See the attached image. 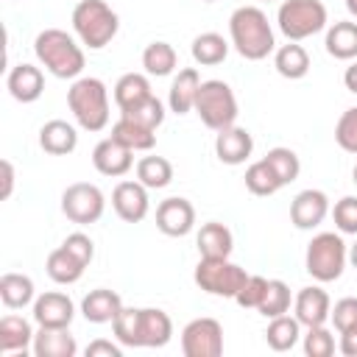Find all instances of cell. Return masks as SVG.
<instances>
[{
	"mask_svg": "<svg viewBox=\"0 0 357 357\" xmlns=\"http://www.w3.org/2000/svg\"><path fill=\"white\" fill-rule=\"evenodd\" d=\"M0 170H3V192H0V198L6 201L14 192V165H11V159H3L0 162Z\"/></svg>",
	"mask_w": 357,
	"mask_h": 357,
	"instance_id": "obj_49",
	"label": "cell"
},
{
	"mask_svg": "<svg viewBox=\"0 0 357 357\" xmlns=\"http://www.w3.org/2000/svg\"><path fill=\"white\" fill-rule=\"evenodd\" d=\"M265 290H268V279L265 276H257V273H248V279L240 287V293L234 296V301L240 307H245V310H257L259 301H262V296H265Z\"/></svg>",
	"mask_w": 357,
	"mask_h": 357,
	"instance_id": "obj_44",
	"label": "cell"
},
{
	"mask_svg": "<svg viewBox=\"0 0 357 357\" xmlns=\"http://www.w3.org/2000/svg\"><path fill=\"white\" fill-rule=\"evenodd\" d=\"M301 340V324H298V318L293 315H276V318H271V324H268V329H265V343L273 349V351H290L296 343Z\"/></svg>",
	"mask_w": 357,
	"mask_h": 357,
	"instance_id": "obj_32",
	"label": "cell"
},
{
	"mask_svg": "<svg viewBox=\"0 0 357 357\" xmlns=\"http://www.w3.org/2000/svg\"><path fill=\"white\" fill-rule=\"evenodd\" d=\"M92 165L100 176H126L131 167H134V151L126 148L123 142H117L112 134L106 139H100L95 148H92Z\"/></svg>",
	"mask_w": 357,
	"mask_h": 357,
	"instance_id": "obj_16",
	"label": "cell"
},
{
	"mask_svg": "<svg viewBox=\"0 0 357 357\" xmlns=\"http://www.w3.org/2000/svg\"><path fill=\"white\" fill-rule=\"evenodd\" d=\"M201 123L212 131H223L229 126L237 123V114H240V106H237V95L234 89L220 81V78H209V81H201V89H198V98H195V109H192Z\"/></svg>",
	"mask_w": 357,
	"mask_h": 357,
	"instance_id": "obj_5",
	"label": "cell"
},
{
	"mask_svg": "<svg viewBox=\"0 0 357 357\" xmlns=\"http://www.w3.org/2000/svg\"><path fill=\"white\" fill-rule=\"evenodd\" d=\"M343 84H346V89H349L351 95H357V59L346 67V73H343Z\"/></svg>",
	"mask_w": 357,
	"mask_h": 357,
	"instance_id": "obj_50",
	"label": "cell"
},
{
	"mask_svg": "<svg viewBox=\"0 0 357 357\" xmlns=\"http://www.w3.org/2000/svg\"><path fill=\"white\" fill-rule=\"evenodd\" d=\"M346 11H349V14L357 20V0H346Z\"/></svg>",
	"mask_w": 357,
	"mask_h": 357,
	"instance_id": "obj_52",
	"label": "cell"
},
{
	"mask_svg": "<svg viewBox=\"0 0 357 357\" xmlns=\"http://www.w3.org/2000/svg\"><path fill=\"white\" fill-rule=\"evenodd\" d=\"M156 229L162 234H167V237H187L195 229V206L181 195L159 201V206H156Z\"/></svg>",
	"mask_w": 357,
	"mask_h": 357,
	"instance_id": "obj_11",
	"label": "cell"
},
{
	"mask_svg": "<svg viewBox=\"0 0 357 357\" xmlns=\"http://www.w3.org/2000/svg\"><path fill=\"white\" fill-rule=\"evenodd\" d=\"M173 337V321L159 307H137V349H162Z\"/></svg>",
	"mask_w": 357,
	"mask_h": 357,
	"instance_id": "obj_12",
	"label": "cell"
},
{
	"mask_svg": "<svg viewBox=\"0 0 357 357\" xmlns=\"http://www.w3.org/2000/svg\"><path fill=\"white\" fill-rule=\"evenodd\" d=\"M346 262H349V245L343 243L340 234L335 231H321L310 240L307 245V254H304V268L307 273L326 284V282H335L343 276L346 271Z\"/></svg>",
	"mask_w": 357,
	"mask_h": 357,
	"instance_id": "obj_6",
	"label": "cell"
},
{
	"mask_svg": "<svg viewBox=\"0 0 357 357\" xmlns=\"http://www.w3.org/2000/svg\"><path fill=\"white\" fill-rule=\"evenodd\" d=\"M176 64H178V53H176V47L170 42L159 39V42L145 45V50H142V70L148 75L165 78V75H170L176 70Z\"/></svg>",
	"mask_w": 357,
	"mask_h": 357,
	"instance_id": "obj_34",
	"label": "cell"
},
{
	"mask_svg": "<svg viewBox=\"0 0 357 357\" xmlns=\"http://www.w3.org/2000/svg\"><path fill=\"white\" fill-rule=\"evenodd\" d=\"M329 198L324 190H301L293 201H290V223L301 231H312L315 226H321L329 215Z\"/></svg>",
	"mask_w": 357,
	"mask_h": 357,
	"instance_id": "obj_14",
	"label": "cell"
},
{
	"mask_svg": "<svg viewBox=\"0 0 357 357\" xmlns=\"http://www.w3.org/2000/svg\"><path fill=\"white\" fill-rule=\"evenodd\" d=\"M254 151V137L248 128H240V126H229L223 131L215 134V156L223 162V165H243Z\"/></svg>",
	"mask_w": 357,
	"mask_h": 357,
	"instance_id": "obj_19",
	"label": "cell"
},
{
	"mask_svg": "<svg viewBox=\"0 0 357 357\" xmlns=\"http://www.w3.org/2000/svg\"><path fill=\"white\" fill-rule=\"evenodd\" d=\"M290 304H293V293H290L287 282H282V279H268V290H265V296H262L257 312L271 321V318H276V315L290 312Z\"/></svg>",
	"mask_w": 357,
	"mask_h": 357,
	"instance_id": "obj_37",
	"label": "cell"
},
{
	"mask_svg": "<svg viewBox=\"0 0 357 357\" xmlns=\"http://www.w3.org/2000/svg\"><path fill=\"white\" fill-rule=\"evenodd\" d=\"M33 326L22 315H3L0 318V351L3 354H17L33 349Z\"/></svg>",
	"mask_w": 357,
	"mask_h": 357,
	"instance_id": "obj_24",
	"label": "cell"
},
{
	"mask_svg": "<svg viewBox=\"0 0 357 357\" xmlns=\"http://www.w3.org/2000/svg\"><path fill=\"white\" fill-rule=\"evenodd\" d=\"M324 47L332 59L337 61H354L357 59V22L354 20H340L326 28Z\"/></svg>",
	"mask_w": 357,
	"mask_h": 357,
	"instance_id": "obj_26",
	"label": "cell"
},
{
	"mask_svg": "<svg viewBox=\"0 0 357 357\" xmlns=\"http://www.w3.org/2000/svg\"><path fill=\"white\" fill-rule=\"evenodd\" d=\"M67 106L84 131H103L109 126V89L95 75H81L70 84Z\"/></svg>",
	"mask_w": 357,
	"mask_h": 357,
	"instance_id": "obj_4",
	"label": "cell"
},
{
	"mask_svg": "<svg viewBox=\"0 0 357 357\" xmlns=\"http://www.w3.org/2000/svg\"><path fill=\"white\" fill-rule=\"evenodd\" d=\"M190 53H192L195 64L215 67V64H220V61L229 56V42H226L218 31H204V33H198V36L192 39Z\"/></svg>",
	"mask_w": 357,
	"mask_h": 357,
	"instance_id": "obj_33",
	"label": "cell"
},
{
	"mask_svg": "<svg viewBox=\"0 0 357 357\" xmlns=\"http://www.w3.org/2000/svg\"><path fill=\"white\" fill-rule=\"evenodd\" d=\"M120 310H123V298H120V293H114L109 287L89 290L81 301V315L89 324H112Z\"/></svg>",
	"mask_w": 357,
	"mask_h": 357,
	"instance_id": "obj_23",
	"label": "cell"
},
{
	"mask_svg": "<svg viewBox=\"0 0 357 357\" xmlns=\"http://www.w3.org/2000/svg\"><path fill=\"white\" fill-rule=\"evenodd\" d=\"M293 312L298 318L301 326H321L329 321V312H332V298L324 287L318 284H310V287H301L296 296H293Z\"/></svg>",
	"mask_w": 357,
	"mask_h": 357,
	"instance_id": "obj_17",
	"label": "cell"
},
{
	"mask_svg": "<svg viewBox=\"0 0 357 357\" xmlns=\"http://www.w3.org/2000/svg\"><path fill=\"white\" fill-rule=\"evenodd\" d=\"M195 245H198V254L206 257V259H226L234 251V234H231V229L226 223L209 220V223H204L198 229Z\"/></svg>",
	"mask_w": 357,
	"mask_h": 357,
	"instance_id": "obj_20",
	"label": "cell"
},
{
	"mask_svg": "<svg viewBox=\"0 0 357 357\" xmlns=\"http://www.w3.org/2000/svg\"><path fill=\"white\" fill-rule=\"evenodd\" d=\"M123 117H131V120H137V123H142V126H148V128H159L162 123H165V103L156 98V95H151V98H145L142 103H137V106H131V109H126V112H120Z\"/></svg>",
	"mask_w": 357,
	"mask_h": 357,
	"instance_id": "obj_40",
	"label": "cell"
},
{
	"mask_svg": "<svg viewBox=\"0 0 357 357\" xmlns=\"http://www.w3.org/2000/svg\"><path fill=\"white\" fill-rule=\"evenodd\" d=\"M33 354L36 357H75L78 343L70 335V326L56 329V326H39L33 337Z\"/></svg>",
	"mask_w": 357,
	"mask_h": 357,
	"instance_id": "obj_25",
	"label": "cell"
},
{
	"mask_svg": "<svg viewBox=\"0 0 357 357\" xmlns=\"http://www.w3.org/2000/svg\"><path fill=\"white\" fill-rule=\"evenodd\" d=\"M0 301L8 310H22L36 301V284L28 273L8 271L0 276Z\"/></svg>",
	"mask_w": 357,
	"mask_h": 357,
	"instance_id": "obj_27",
	"label": "cell"
},
{
	"mask_svg": "<svg viewBox=\"0 0 357 357\" xmlns=\"http://www.w3.org/2000/svg\"><path fill=\"white\" fill-rule=\"evenodd\" d=\"M61 245H64L67 251H73L84 265H89L92 257H95V243H92V237L84 234V231H73V234H67Z\"/></svg>",
	"mask_w": 357,
	"mask_h": 357,
	"instance_id": "obj_46",
	"label": "cell"
},
{
	"mask_svg": "<svg viewBox=\"0 0 357 357\" xmlns=\"http://www.w3.org/2000/svg\"><path fill=\"white\" fill-rule=\"evenodd\" d=\"M195 284L209 293V296H220V298H234L240 293V287L245 284L248 273L245 268H240L237 262H231L229 257L226 259H206L201 257L198 265H195V273H192Z\"/></svg>",
	"mask_w": 357,
	"mask_h": 357,
	"instance_id": "obj_8",
	"label": "cell"
},
{
	"mask_svg": "<svg viewBox=\"0 0 357 357\" xmlns=\"http://www.w3.org/2000/svg\"><path fill=\"white\" fill-rule=\"evenodd\" d=\"M184 357H220L223 354V326L218 318H192L181 329Z\"/></svg>",
	"mask_w": 357,
	"mask_h": 357,
	"instance_id": "obj_10",
	"label": "cell"
},
{
	"mask_svg": "<svg viewBox=\"0 0 357 357\" xmlns=\"http://www.w3.org/2000/svg\"><path fill=\"white\" fill-rule=\"evenodd\" d=\"M70 22L78 42L89 50H103L120 31V17L106 0H78Z\"/></svg>",
	"mask_w": 357,
	"mask_h": 357,
	"instance_id": "obj_3",
	"label": "cell"
},
{
	"mask_svg": "<svg viewBox=\"0 0 357 357\" xmlns=\"http://www.w3.org/2000/svg\"><path fill=\"white\" fill-rule=\"evenodd\" d=\"M349 262L357 268V240H354V245H349Z\"/></svg>",
	"mask_w": 357,
	"mask_h": 357,
	"instance_id": "obj_51",
	"label": "cell"
},
{
	"mask_svg": "<svg viewBox=\"0 0 357 357\" xmlns=\"http://www.w3.org/2000/svg\"><path fill=\"white\" fill-rule=\"evenodd\" d=\"M329 22V11L321 0H282L276 11V25L287 42H301L321 33Z\"/></svg>",
	"mask_w": 357,
	"mask_h": 357,
	"instance_id": "obj_7",
	"label": "cell"
},
{
	"mask_svg": "<svg viewBox=\"0 0 357 357\" xmlns=\"http://www.w3.org/2000/svg\"><path fill=\"white\" fill-rule=\"evenodd\" d=\"M282 187H284V184L279 181V176L273 173V167H271L265 159L251 162V165L245 167V190H248V192H254V195L265 198V195L279 192Z\"/></svg>",
	"mask_w": 357,
	"mask_h": 357,
	"instance_id": "obj_36",
	"label": "cell"
},
{
	"mask_svg": "<svg viewBox=\"0 0 357 357\" xmlns=\"http://www.w3.org/2000/svg\"><path fill=\"white\" fill-rule=\"evenodd\" d=\"M86 357H123V343H112V340H92L86 346Z\"/></svg>",
	"mask_w": 357,
	"mask_h": 357,
	"instance_id": "obj_47",
	"label": "cell"
},
{
	"mask_svg": "<svg viewBox=\"0 0 357 357\" xmlns=\"http://www.w3.org/2000/svg\"><path fill=\"white\" fill-rule=\"evenodd\" d=\"M351 181L357 184V165H354V170H351Z\"/></svg>",
	"mask_w": 357,
	"mask_h": 357,
	"instance_id": "obj_53",
	"label": "cell"
},
{
	"mask_svg": "<svg viewBox=\"0 0 357 357\" xmlns=\"http://www.w3.org/2000/svg\"><path fill=\"white\" fill-rule=\"evenodd\" d=\"M337 349L343 357H357V326L340 332V340H337Z\"/></svg>",
	"mask_w": 357,
	"mask_h": 357,
	"instance_id": "obj_48",
	"label": "cell"
},
{
	"mask_svg": "<svg viewBox=\"0 0 357 357\" xmlns=\"http://www.w3.org/2000/svg\"><path fill=\"white\" fill-rule=\"evenodd\" d=\"M33 53L36 61L56 78H81L84 67H86V56L84 47L78 45V39L61 28H45L36 33L33 39Z\"/></svg>",
	"mask_w": 357,
	"mask_h": 357,
	"instance_id": "obj_2",
	"label": "cell"
},
{
	"mask_svg": "<svg viewBox=\"0 0 357 357\" xmlns=\"http://www.w3.org/2000/svg\"><path fill=\"white\" fill-rule=\"evenodd\" d=\"M6 89L20 103H33L45 92V73L36 64H14L6 75Z\"/></svg>",
	"mask_w": 357,
	"mask_h": 357,
	"instance_id": "obj_18",
	"label": "cell"
},
{
	"mask_svg": "<svg viewBox=\"0 0 357 357\" xmlns=\"http://www.w3.org/2000/svg\"><path fill=\"white\" fill-rule=\"evenodd\" d=\"M201 89V73L195 67H184L173 75L170 92H167V106L173 114H187L195 109V98Z\"/></svg>",
	"mask_w": 357,
	"mask_h": 357,
	"instance_id": "obj_21",
	"label": "cell"
},
{
	"mask_svg": "<svg viewBox=\"0 0 357 357\" xmlns=\"http://www.w3.org/2000/svg\"><path fill=\"white\" fill-rule=\"evenodd\" d=\"M103 209H106V198L98 184L75 181L61 192V212L70 223H78V226L98 223L103 218Z\"/></svg>",
	"mask_w": 357,
	"mask_h": 357,
	"instance_id": "obj_9",
	"label": "cell"
},
{
	"mask_svg": "<svg viewBox=\"0 0 357 357\" xmlns=\"http://www.w3.org/2000/svg\"><path fill=\"white\" fill-rule=\"evenodd\" d=\"M204 3H215V0H204Z\"/></svg>",
	"mask_w": 357,
	"mask_h": 357,
	"instance_id": "obj_54",
	"label": "cell"
},
{
	"mask_svg": "<svg viewBox=\"0 0 357 357\" xmlns=\"http://www.w3.org/2000/svg\"><path fill=\"white\" fill-rule=\"evenodd\" d=\"M112 137L117 142H123L126 148H131V151H151L156 145V131L153 128H148V126H142L131 117H123V114L112 126Z\"/></svg>",
	"mask_w": 357,
	"mask_h": 357,
	"instance_id": "obj_31",
	"label": "cell"
},
{
	"mask_svg": "<svg viewBox=\"0 0 357 357\" xmlns=\"http://www.w3.org/2000/svg\"><path fill=\"white\" fill-rule=\"evenodd\" d=\"M75 318V304L67 293L61 290H47L42 296H36L33 301V321L36 326H56V329H64L70 326Z\"/></svg>",
	"mask_w": 357,
	"mask_h": 357,
	"instance_id": "obj_15",
	"label": "cell"
},
{
	"mask_svg": "<svg viewBox=\"0 0 357 357\" xmlns=\"http://www.w3.org/2000/svg\"><path fill=\"white\" fill-rule=\"evenodd\" d=\"M329 321L335 324L337 332H346L351 326H357V298L354 296H343L335 301L332 312H329Z\"/></svg>",
	"mask_w": 357,
	"mask_h": 357,
	"instance_id": "obj_45",
	"label": "cell"
},
{
	"mask_svg": "<svg viewBox=\"0 0 357 357\" xmlns=\"http://www.w3.org/2000/svg\"><path fill=\"white\" fill-rule=\"evenodd\" d=\"M262 3H271V0H262Z\"/></svg>",
	"mask_w": 357,
	"mask_h": 357,
	"instance_id": "obj_55",
	"label": "cell"
},
{
	"mask_svg": "<svg viewBox=\"0 0 357 357\" xmlns=\"http://www.w3.org/2000/svg\"><path fill=\"white\" fill-rule=\"evenodd\" d=\"M262 159L273 167V173L279 176V181H282V184L296 181V178H298V173H301V159H298V153H296L293 148L276 145V148H271Z\"/></svg>",
	"mask_w": 357,
	"mask_h": 357,
	"instance_id": "obj_38",
	"label": "cell"
},
{
	"mask_svg": "<svg viewBox=\"0 0 357 357\" xmlns=\"http://www.w3.org/2000/svg\"><path fill=\"white\" fill-rule=\"evenodd\" d=\"M229 39H231V47L248 61H262L276 50L273 28L268 22V14L259 6H240L231 11Z\"/></svg>",
	"mask_w": 357,
	"mask_h": 357,
	"instance_id": "obj_1",
	"label": "cell"
},
{
	"mask_svg": "<svg viewBox=\"0 0 357 357\" xmlns=\"http://www.w3.org/2000/svg\"><path fill=\"white\" fill-rule=\"evenodd\" d=\"M301 349L307 357H332L337 343L335 335L326 329V324H321V326H307V335H301Z\"/></svg>",
	"mask_w": 357,
	"mask_h": 357,
	"instance_id": "obj_39",
	"label": "cell"
},
{
	"mask_svg": "<svg viewBox=\"0 0 357 357\" xmlns=\"http://www.w3.org/2000/svg\"><path fill=\"white\" fill-rule=\"evenodd\" d=\"M332 220L340 234H354L357 237V195H343L332 206Z\"/></svg>",
	"mask_w": 357,
	"mask_h": 357,
	"instance_id": "obj_41",
	"label": "cell"
},
{
	"mask_svg": "<svg viewBox=\"0 0 357 357\" xmlns=\"http://www.w3.org/2000/svg\"><path fill=\"white\" fill-rule=\"evenodd\" d=\"M112 332H114L117 343L137 349V307H123L117 312V318L112 321Z\"/></svg>",
	"mask_w": 357,
	"mask_h": 357,
	"instance_id": "obj_43",
	"label": "cell"
},
{
	"mask_svg": "<svg viewBox=\"0 0 357 357\" xmlns=\"http://www.w3.org/2000/svg\"><path fill=\"white\" fill-rule=\"evenodd\" d=\"M112 206L117 212L120 220L126 223H139L145 220L148 209H151V198H148V187L142 181H117V187L112 190Z\"/></svg>",
	"mask_w": 357,
	"mask_h": 357,
	"instance_id": "obj_13",
	"label": "cell"
},
{
	"mask_svg": "<svg viewBox=\"0 0 357 357\" xmlns=\"http://www.w3.org/2000/svg\"><path fill=\"white\" fill-rule=\"evenodd\" d=\"M273 67L287 81H301L310 73V53L298 42H287L273 50Z\"/></svg>",
	"mask_w": 357,
	"mask_h": 357,
	"instance_id": "obj_28",
	"label": "cell"
},
{
	"mask_svg": "<svg viewBox=\"0 0 357 357\" xmlns=\"http://www.w3.org/2000/svg\"><path fill=\"white\" fill-rule=\"evenodd\" d=\"M45 271H47V276H50L56 284H75V282L84 276L86 265H84L73 251H67L64 245H59V248H53V251L47 254Z\"/></svg>",
	"mask_w": 357,
	"mask_h": 357,
	"instance_id": "obj_30",
	"label": "cell"
},
{
	"mask_svg": "<svg viewBox=\"0 0 357 357\" xmlns=\"http://www.w3.org/2000/svg\"><path fill=\"white\" fill-rule=\"evenodd\" d=\"M137 181H142L148 190H162L173 181V165L165 156H142L137 162Z\"/></svg>",
	"mask_w": 357,
	"mask_h": 357,
	"instance_id": "obj_35",
	"label": "cell"
},
{
	"mask_svg": "<svg viewBox=\"0 0 357 357\" xmlns=\"http://www.w3.org/2000/svg\"><path fill=\"white\" fill-rule=\"evenodd\" d=\"M39 148L50 156H67L78 148V131L67 120H47L39 128Z\"/></svg>",
	"mask_w": 357,
	"mask_h": 357,
	"instance_id": "obj_22",
	"label": "cell"
},
{
	"mask_svg": "<svg viewBox=\"0 0 357 357\" xmlns=\"http://www.w3.org/2000/svg\"><path fill=\"white\" fill-rule=\"evenodd\" d=\"M151 95H153V89H151L148 73H126V75L117 78V84H114V89H112V98H114V103H117L120 112H126V109L142 103V100L151 98Z\"/></svg>",
	"mask_w": 357,
	"mask_h": 357,
	"instance_id": "obj_29",
	"label": "cell"
},
{
	"mask_svg": "<svg viewBox=\"0 0 357 357\" xmlns=\"http://www.w3.org/2000/svg\"><path fill=\"white\" fill-rule=\"evenodd\" d=\"M335 142L346 153H357V106L346 109L335 123Z\"/></svg>",
	"mask_w": 357,
	"mask_h": 357,
	"instance_id": "obj_42",
	"label": "cell"
}]
</instances>
